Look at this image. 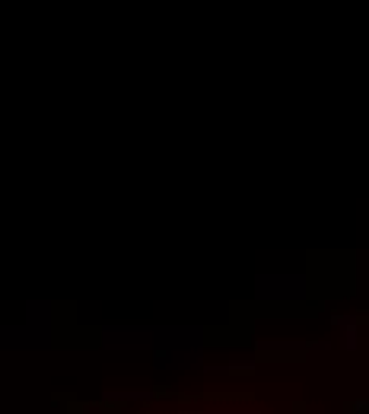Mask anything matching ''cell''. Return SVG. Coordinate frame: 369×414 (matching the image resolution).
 <instances>
[{
    "instance_id": "obj_1",
    "label": "cell",
    "mask_w": 369,
    "mask_h": 414,
    "mask_svg": "<svg viewBox=\"0 0 369 414\" xmlns=\"http://www.w3.org/2000/svg\"><path fill=\"white\" fill-rule=\"evenodd\" d=\"M150 414H258V411H188V408H175V411H150Z\"/></svg>"
}]
</instances>
